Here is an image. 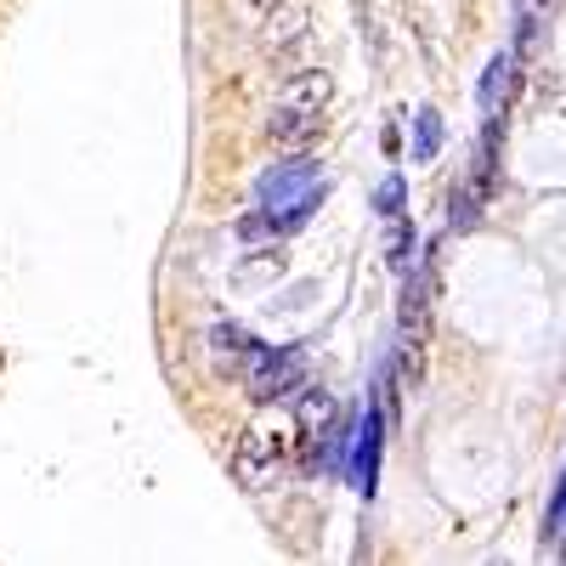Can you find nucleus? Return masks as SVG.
<instances>
[{"label": "nucleus", "instance_id": "obj_5", "mask_svg": "<svg viewBox=\"0 0 566 566\" xmlns=\"http://www.w3.org/2000/svg\"><path fill=\"white\" fill-rule=\"evenodd\" d=\"M328 97H335V80H328L323 69H301V74H290V80L277 85V103L283 108H301V114H323Z\"/></svg>", "mask_w": 566, "mask_h": 566}, {"label": "nucleus", "instance_id": "obj_9", "mask_svg": "<svg viewBox=\"0 0 566 566\" xmlns=\"http://www.w3.org/2000/svg\"><path fill=\"white\" fill-rule=\"evenodd\" d=\"M515 80H522V63L515 57H493L482 74V114H504V97H515Z\"/></svg>", "mask_w": 566, "mask_h": 566}, {"label": "nucleus", "instance_id": "obj_15", "mask_svg": "<svg viewBox=\"0 0 566 566\" xmlns=\"http://www.w3.org/2000/svg\"><path fill=\"white\" fill-rule=\"evenodd\" d=\"M374 205H380L386 221H397V216H402V176H391V181L380 187V199H374Z\"/></svg>", "mask_w": 566, "mask_h": 566}, {"label": "nucleus", "instance_id": "obj_10", "mask_svg": "<svg viewBox=\"0 0 566 566\" xmlns=\"http://www.w3.org/2000/svg\"><path fill=\"white\" fill-rule=\"evenodd\" d=\"M210 346H216V363H221V374H232V368H250V357L261 352L244 328H232V323H216L210 328Z\"/></svg>", "mask_w": 566, "mask_h": 566}, {"label": "nucleus", "instance_id": "obj_7", "mask_svg": "<svg viewBox=\"0 0 566 566\" xmlns=\"http://www.w3.org/2000/svg\"><path fill=\"white\" fill-rule=\"evenodd\" d=\"M374 476H380V413L368 408V419H363V437H357V464H352V482H357V493H374Z\"/></svg>", "mask_w": 566, "mask_h": 566}, {"label": "nucleus", "instance_id": "obj_6", "mask_svg": "<svg viewBox=\"0 0 566 566\" xmlns=\"http://www.w3.org/2000/svg\"><path fill=\"white\" fill-rule=\"evenodd\" d=\"M424 323H431V277H424V266H419L402 283V340L408 346H413V335L424 340Z\"/></svg>", "mask_w": 566, "mask_h": 566}, {"label": "nucleus", "instance_id": "obj_4", "mask_svg": "<svg viewBox=\"0 0 566 566\" xmlns=\"http://www.w3.org/2000/svg\"><path fill=\"white\" fill-rule=\"evenodd\" d=\"M317 136H323V114H301V108H283V103H277V114L266 125V142H272V148H283V154L312 148Z\"/></svg>", "mask_w": 566, "mask_h": 566}, {"label": "nucleus", "instance_id": "obj_14", "mask_svg": "<svg viewBox=\"0 0 566 566\" xmlns=\"http://www.w3.org/2000/svg\"><path fill=\"white\" fill-rule=\"evenodd\" d=\"M323 419H335V402H328L323 391H301V424H306V431H317Z\"/></svg>", "mask_w": 566, "mask_h": 566}, {"label": "nucleus", "instance_id": "obj_13", "mask_svg": "<svg viewBox=\"0 0 566 566\" xmlns=\"http://www.w3.org/2000/svg\"><path fill=\"white\" fill-rule=\"evenodd\" d=\"M482 221V187H453V227L470 232Z\"/></svg>", "mask_w": 566, "mask_h": 566}, {"label": "nucleus", "instance_id": "obj_17", "mask_svg": "<svg viewBox=\"0 0 566 566\" xmlns=\"http://www.w3.org/2000/svg\"><path fill=\"white\" fill-rule=\"evenodd\" d=\"M250 7H255V12H272V7H277V0H250Z\"/></svg>", "mask_w": 566, "mask_h": 566}, {"label": "nucleus", "instance_id": "obj_12", "mask_svg": "<svg viewBox=\"0 0 566 566\" xmlns=\"http://www.w3.org/2000/svg\"><path fill=\"white\" fill-rule=\"evenodd\" d=\"M442 154V119H437V108H419V119H413V159H437Z\"/></svg>", "mask_w": 566, "mask_h": 566}, {"label": "nucleus", "instance_id": "obj_1", "mask_svg": "<svg viewBox=\"0 0 566 566\" xmlns=\"http://www.w3.org/2000/svg\"><path fill=\"white\" fill-rule=\"evenodd\" d=\"M250 391L255 402H283V397H295L306 386V346H283V352H255L250 357Z\"/></svg>", "mask_w": 566, "mask_h": 566}, {"label": "nucleus", "instance_id": "obj_2", "mask_svg": "<svg viewBox=\"0 0 566 566\" xmlns=\"http://www.w3.org/2000/svg\"><path fill=\"white\" fill-rule=\"evenodd\" d=\"M283 453H290V442L261 431V424H250V431L239 437V453H232V476L261 493V488H272V476L283 470Z\"/></svg>", "mask_w": 566, "mask_h": 566}, {"label": "nucleus", "instance_id": "obj_16", "mask_svg": "<svg viewBox=\"0 0 566 566\" xmlns=\"http://www.w3.org/2000/svg\"><path fill=\"white\" fill-rule=\"evenodd\" d=\"M544 533L555 538V533H566V476H560V488H555V499H549V515H544Z\"/></svg>", "mask_w": 566, "mask_h": 566}, {"label": "nucleus", "instance_id": "obj_11", "mask_svg": "<svg viewBox=\"0 0 566 566\" xmlns=\"http://www.w3.org/2000/svg\"><path fill=\"white\" fill-rule=\"evenodd\" d=\"M277 272H283V255L277 250H261L244 266H232V290H261V283H272Z\"/></svg>", "mask_w": 566, "mask_h": 566}, {"label": "nucleus", "instance_id": "obj_3", "mask_svg": "<svg viewBox=\"0 0 566 566\" xmlns=\"http://www.w3.org/2000/svg\"><path fill=\"white\" fill-rule=\"evenodd\" d=\"M306 29H312L306 0H277V7L266 12V52H272V57L295 52V45L306 40Z\"/></svg>", "mask_w": 566, "mask_h": 566}, {"label": "nucleus", "instance_id": "obj_8", "mask_svg": "<svg viewBox=\"0 0 566 566\" xmlns=\"http://www.w3.org/2000/svg\"><path fill=\"white\" fill-rule=\"evenodd\" d=\"M301 187H306V193H312V187H317V165L312 159H295V165H277L266 181H261V199L266 205H277V199H290V193H301Z\"/></svg>", "mask_w": 566, "mask_h": 566}]
</instances>
